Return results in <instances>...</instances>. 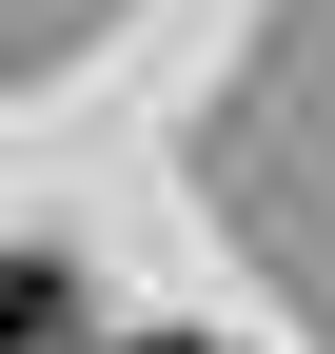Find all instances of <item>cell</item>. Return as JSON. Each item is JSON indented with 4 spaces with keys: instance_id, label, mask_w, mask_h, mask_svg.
<instances>
[{
    "instance_id": "1",
    "label": "cell",
    "mask_w": 335,
    "mask_h": 354,
    "mask_svg": "<svg viewBox=\"0 0 335 354\" xmlns=\"http://www.w3.org/2000/svg\"><path fill=\"white\" fill-rule=\"evenodd\" d=\"M60 335H79V295H60V276H39V256H20V236H0V354H60Z\"/></svg>"
},
{
    "instance_id": "2",
    "label": "cell",
    "mask_w": 335,
    "mask_h": 354,
    "mask_svg": "<svg viewBox=\"0 0 335 354\" xmlns=\"http://www.w3.org/2000/svg\"><path fill=\"white\" fill-rule=\"evenodd\" d=\"M138 354H217V335H138Z\"/></svg>"
}]
</instances>
